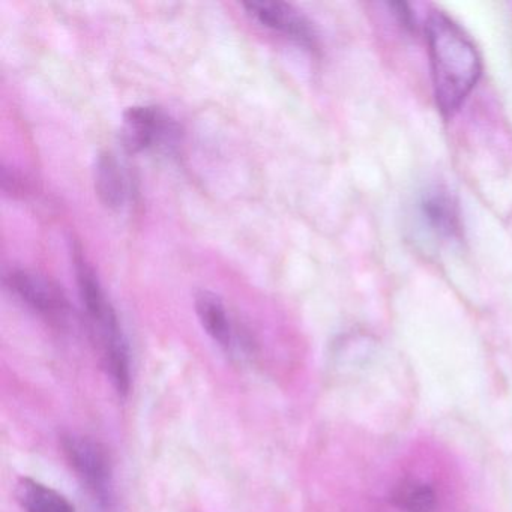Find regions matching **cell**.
Masks as SVG:
<instances>
[{
	"instance_id": "cell-3",
	"label": "cell",
	"mask_w": 512,
	"mask_h": 512,
	"mask_svg": "<svg viewBox=\"0 0 512 512\" xmlns=\"http://www.w3.org/2000/svg\"><path fill=\"white\" fill-rule=\"evenodd\" d=\"M62 449L83 487L100 503L113 502V470L109 455L95 440L80 434L62 437Z\"/></svg>"
},
{
	"instance_id": "cell-11",
	"label": "cell",
	"mask_w": 512,
	"mask_h": 512,
	"mask_svg": "<svg viewBox=\"0 0 512 512\" xmlns=\"http://www.w3.org/2000/svg\"><path fill=\"white\" fill-rule=\"evenodd\" d=\"M392 503L401 512H437L439 509L434 488L416 479L400 482L392 491Z\"/></svg>"
},
{
	"instance_id": "cell-10",
	"label": "cell",
	"mask_w": 512,
	"mask_h": 512,
	"mask_svg": "<svg viewBox=\"0 0 512 512\" xmlns=\"http://www.w3.org/2000/svg\"><path fill=\"white\" fill-rule=\"evenodd\" d=\"M17 499L25 512H74L67 497L35 479L25 478L19 482Z\"/></svg>"
},
{
	"instance_id": "cell-1",
	"label": "cell",
	"mask_w": 512,
	"mask_h": 512,
	"mask_svg": "<svg viewBox=\"0 0 512 512\" xmlns=\"http://www.w3.org/2000/svg\"><path fill=\"white\" fill-rule=\"evenodd\" d=\"M434 98L443 116H454L478 85L482 61L469 35L451 17L434 11L425 25Z\"/></svg>"
},
{
	"instance_id": "cell-12",
	"label": "cell",
	"mask_w": 512,
	"mask_h": 512,
	"mask_svg": "<svg viewBox=\"0 0 512 512\" xmlns=\"http://www.w3.org/2000/svg\"><path fill=\"white\" fill-rule=\"evenodd\" d=\"M389 8L394 11L401 25L406 26V28H413V16L406 4H389Z\"/></svg>"
},
{
	"instance_id": "cell-2",
	"label": "cell",
	"mask_w": 512,
	"mask_h": 512,
	"mask_svg": "<svg viewBox=\"0 0 512 512\" xmlns=\"http://www.w3.org/2000/svg\"><path fill=\"white\" fill-rule=\"evenodd\" d=\"M74 269L80 301L100 347L104 367L116 391L127 395L131 388V356L118 314L79 248H74Z\"/></svg>"
},
{
	"instance_id": "cell-7",
	"label": "cell",
	"mask_w": 512,
	"mask_h": 512,
	"mask_svg": "<svg viewBox=\"0 0 512 512\" xmlns=\"http://www.w3.org/2000/svg\"><path fill=\"white\" fill-rule=\"evenodd\" d=\"M242 7L263 28L284 35L301 46H316L313 23L292 5L283 2H248Z\"/></svg>"
},
{
	"instance_id": "cell-4",
	"label": "cell",
	"mask_w": 512,
	"mask_h": 512,
	"mask_svg": "<svg viewBox=\"0 0 512 512\" xmlns=\"http://www.w3.org/2000/svg\"><path fill=\"white\" fill-rule=\"evenodd\" d=\"M5 287L29 310L53 322H64L70 313L68 299L53 281L28 269H11L5 274Z\"/></svg>"
},
{
	"instance_id": "cell-5",
	"label": "cell",
	"mask_w": 512,
	"mask_h": 512,
	"mask_svg": "<svg viewBox=\"0 0 512 512\" xmlns=\"http://www.w3.org/2000/svg\"><path fill=\"white\" fill-rule=\"evenodd\" d=\"M178 136L175 122L154 106H134L124 113V139L134 152L170 143Z\"/></svg>"
},
{
	"instance_id": "cell-9",
	"label": "cell",
	"mask_w": 512,
	"mask_h": 512,
	"mask_svg": "<svg viewBox=\"0 0 512 512\" xmlns=\"http://www.w3.org/2000/svg\"><path fill=\"white\" fill-rule=\"evenodd\" d=\"M94 184L98 199L106 208L121 209L127 203L130 194L128 178L112 152H101L95 160Z\"/></svg>"
},
{
	"instance_id": "cell-8",
	"label": "cell",
	"mask_w": 512,
	"mask_h": 512,
	"mask_svg": "<svg viewBox=\"0 0 512 512\" xmlns=\"http://www.w3.org/2000/svg\"><path fill=\"white\" fill-rule=\"evenodd\" d=\"M194 305L200 325L209 338L224 352L233 355L239 349V335L224 302L215 293L202 290L197 293Z\"/></svg>"
},
{
	"instance_id": "cell-6",
	"label": "cell",
	"mask_w": 512,
	"mask_h": 512,
	"mask_svg": "<svg viewBox=\"0 0 512 512\" xmlns=\"http://www.w3.org/2000/svg\"><path fill=\"white\" fill-rule=\"evenodd\" d=\"M419 226L437 241L451 242L461 238L460 209L454 197L443 188H427L416 200Z\"/></svg>"
}]
</instances>
